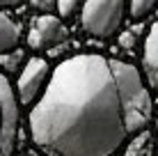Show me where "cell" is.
Listing matches in <instances>:
<instances>
[{"label": "cell", "mask_w": 158, "mask_h": 156, "mask_svg": "<svg viewBox=\"0 0 158 156\" xmlns=\"http://www.w3.org/2000/svg\"><path fill=\"white\" fill-rule=\"evenodd\" d=\"M28 124L46 156H115L133 131L112 57L78 53L62 60L30 106Z\"/></svg>", "instance_id": "cell-1"}, {"label": "cell", "mask_w": 158, "mask_h": 156, "mask_svg": "<svg viewBox=\"0 0 158 156\" xmlns=\"http://www.w3.org/2000/svg\"><path fill=\"white\" fill-rule=\"evenodd\" d=\"M112 69H115V76L119 80V87H122L131 131L135 136V133L144 131L151 122V115H154L151 92L147 87V80L142 76V71L133 62H124V60H115L112 57Z\"/></svg>", "instance_id": "cell-2"}, {"label": "cell", "mask_w": 158, "mask_h": 156, "mask_svg": "<svg viewBox=\"0 0 158 156\" xmlns=\"http://www.w3.org/2000/svg\"><path fill=\"white\" fill-rule=\"evenodd\" d=\"M128 0H83L80 28L94 39H112L124 25Z\"/></svg>", "instance_id": "cell-3"}, {"label": "cell", "mask_w": 158, "mask_h": 156, "mask_svg": "<svg viewBox=\"0 0 158 156\" xmlns=\"http://www.w3.org/2000/svg\"><path fill=\"white\" fill-rule=\"evenodd\" d=\"M21 106L9 76L0 71V156H12L19 140Z\"/></svg>", "instance_id": "cell-4"}, {"label": "cell", "mask_w": 158, "mask_h": 156, "mask_svg": "<svg viewBox=\"0 0 158 156\" xmlns=\"http://www.w3.org/2000/svg\"><path fill=\"white\" fill-rule=\"evenodd\" d=\"M51 62L46 57L39 55H32L25 60L23 69L19 71L16 76V85H14V92L16 99H19V106H35L37 99L41 96L44 87L48 85V78H51Z\"/></svg>", "instance_id": "cell-5"}, {"label": "cell", "mask_w": 158, "mask_h": 156, "mask_svg": "<svg viewBox=\"0 0 158 156\" xmlns=\"http://www.w3.org/2000/svg\"><path fill=\"white\" fill-rule=\"evenodd\" d=\"M67 23L57 14H39L32 19L25 39L32 51H48V48H57L62 41H67Z\"/></svg>", "instance_id": "cell-6"}, {"label": "cell", "mask_w": 158, "mask_h": 156, "mask_svg": "<svg viewBox=\"0 0 158 156\" xmlns=\"http://www.w3.org/2000/svg\"><path fill=\"white\" fill-rule=\"evenodd\" d=\"M19 44H21V25L5 9H0V55L19 48Z\"/></svg>", "instance_id": "cell-7"}, {"label": "cell", "mask_w": 158, "mask_h": 156, "mask_svg": "<svg viewBox=\"0 0 158 156\" xmlns=\"http://www.w3.org/2000/svg\"><path fill=\"white\" fill-rule=\"evenodd\" d=\"M142 74H158V21L151 23L142 44Z\"/></svg>", "instance_id": "cell-8"}, {"label": "cell", "mask_w": 158, "mask_h": 156, "mask_svg": "<svg viewBox=\"0 0 158 156\" xmlns=\"http://www.w3.org/2000/svg\"><path fill=\"white\" fill-rule=\"evenodd\" d=\"M151 154H154V138L147 129L128 138L124 156H151Z\"/></svg>", "instance_id": "cell-9"}, {"label": "cell", "mask_w": 158, "mask_h": 156, "mask_svg": "<svg viewBox=\"0 0 158 156\" xmlns=\"http://www.w3.org/2000/svg\"><path fill=\"white\" fill-rule=\"evenodd\" d=\"M25 60H28V55H25V51H21V48H14V51H7L0 55V71L5 74V76H19V71L23 69Z\"/></svg>", "instance_id": "cell-10"}, {"label": "cell", "mask_w": 158, "mask_h": 156, "mask_svg": "<svg viewBox=\"0 0 158 156\" xmlns=\"http://www.w3.org/2000/svg\"><path fill=\"white\" fill-rule=\"evenodd\" d=\"M80 7H83V0H55V14L64 23H71L76 16H80Z\"/></svg>", "instance_id": "cell-11"}, {"label": "cell", "mask_w": 158, "mask_h": 156, "mask_svg": "<svg viewBox=\"0 0 158 156\" xmlns=\"http://www.w3.org/2000/svg\"><path fill=\"white\" fill-rule=\"evenodd\" d=\"M158 7V0H128V16L133 21H144Z\"/></svg>", "instance_id": "cell-12"}, {"label": "cell", "mask_w": 158, "mask_h": 156, "mask_svg": "<svg viewBox=\"0 0 158 156\" xmlns=\"http://www.w3.org/2000/svg\"><path fill=\"white\" fill-rule=\"evenodd\" d=\"M119 35V46L124 48V51H128V53H133V48H135V41H138V37H135V30L131 28V30H124V32H117Z\"/></svg>", "instance_id": "cell-13"}, {"label": "cell", "mask_w": 158, "mask_h": 156, "mask_svg": "<svg viewBox=\"0 0 158 156\" xmlns=\"http://www.w3.org/2000/svg\"><path fill=\"white\" fill-rule=\"evenodd\" d=\"M30 7L37 14H55V0H30Z\"/></svg>", "instance_id": "cell-14"}, {"label": "cell", "mask_w": 158, "mask_h": 156, "mask_svg": "<svg viewBox=\"0 0 158 156\" xmlns=\"http://www.w3.org/2000/svg\"><path fill=\"white\" fill-rule=\"evenodd\" d=\"M23 2L25 0H0V9H12V7H19Z\"/></svg>", "instance_id": "cell-15"}, {"label": "cell", "mask_w": 158, "mask_h": 156, "mask_svg": "<svg viewBox=\"0 0 158 156\" xmlns=\"http://www.w3.org/2000/svg\"><path fill=\"white\" fill-rule=\"evenodd\" d=\"M156 138H158V117H156Z\"/></svg>", "instance_id": "cell-16"}, {"label": "cell", "mask_w": 158, "mask_h": 156, "mask_svg": "<svg viewBox=\"0 0 158 156\" xmlns=\"http://www.w3.org/2000/svg\"><path fill=\"white\" fill-rule=\"evenodd\" d=\"M154 12H156V21H158V7H156V9H154Z\"/></svg>", "instance_id": "cell-17"}]
</instances>
